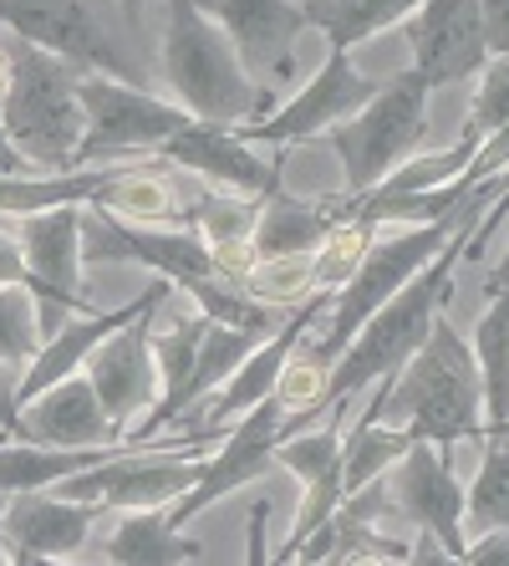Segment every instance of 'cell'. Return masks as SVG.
<instances>
[{
    "instance_id": "obj_1",
    "label": "cell",
    "mask_w": 509,
    "mask_h": 566,
    "mask_svg": "<svg viewBox=\"0 0 509 566\" xmlns=\"http://www.w3.org/2000/svg\"><path fill=\"white\" fill-rule=\"evenodd\" d=\"M474 224H479V210L464 214V220H458V230L448 235L444 251L433 255L418 276L407 281V286L392 291L388 302H382L378 312L357 327V337L341 347V357L331 363L327 382H321L316 413H331V403H341V398L352 403L362 388L397 378V368H403L407 357L423 347V337H428V327H433V316L444 312L448 296H454V265L464 261V245H469Z\"/></svg>"
},
{
    "instance_id": "obj_2",
    "label": "cell",
    "mask_w": 509,
    "mask_h": 566,
    "mask_svg": "<svg viewBox=\"0 0 509 566\" xmlns=\"http://www.w3.org/2000/svg\"><path fill=\"white\" fill-rule=\"evenodd\" d=\"M367 419L397 423L413 439H428L444 449H454L458 439H484L479 363H474L469 337L444 312L433 316L423 347L397 368V378L372 394Z\"/></svg>"
},
{
    "instance_id": "obj_3",
    "label": "cell",
    "mask_w": 509,
    "mask_h": 566,
    "mask_svg": "<svg viewBox=\"0 0 509 566\" xmlns=\"http://www.w3.org/2000/svg\"><path fill=\"white\" fill-rule=\"evenodd\" d=\"M499 185H505V174H489V179H479V185L458 199L448 214H438V220H423V224H413V230H392V235H382V224H378V235L367 240L362 265L352 271V281H347V286L331 296L327 332H321L316 343H306V337H300L296 353H306L311 363H321V368L331 373V363H337L341 347L357 337V327H362L367 316L388 302L392 291L407 286V281L418 276L433 255L444 251L448 235L458 230V220H464V214H469V210H489V199L499 195Z\"/></svg>"
},
{
    "instance_id": "obj_4",
    "label": "cell",
    "mask_w": 509,
    "mask_h": 566,
    "mask_svg": "<svg viewBox=\"0 0 509 566\" xmlns=\"http://www.w3.org/2000/svg\"><path fill=\"white\" fill-rule=\"evenodd\" d=\"M0 52H6V66H11L6 97H0V123L11 133V144L36 169H77V144H82L77 66L6 27H0Z\"/></svg>"
},
{
    "instance_id": "obj_5",
    "label": "cell",
    "mask_w": 509,
    "mask_h": 566,
    "mask_svg": "<svg viewBox=\"0 0 509 566\" xmlns=\"http://www.w3.org/2000/svg\"><path fill=\"white\" fill-rule=\"evenodd\" d=\"M163 82L173 103L199 123H255L265 97L240 66L235 46L199 0H169L163 15Z\"/></svg>"
},
{
    "instance_id": "obj_6",
    "label": "cell",
    "mask_w": 509,
    "mask_h": 566,
    "mask_svg": "<svg viewBox=\"0 0 509 566\" xmlns=\"http://www.w3.org/2000/svg\"><path fill=\"white\" fill-rule=\"evenodd\" d=\"M428 82L407 66L397 77L378 82V93L357 107L352 118L327 128V144L337 148L341 174H347V199H362L388 179L403 158H413L428 144Z\"/></svg>"
},
{
    "instance_id": "obj_7",
    "label": "cell",
    "mask_w": 509,
    "mask_h": 566,
    "mask_svg": "<svg viewBox=\"0 0 509 566\" xmlns=\"http://www.w3.org/2000/svg\"><path fill=\"white\" fill-rule=\"evenodd\" d=\"M82 97V144L77 164H103L123 154H158L183 123H194L173 97H153L138 82L107 77V72H77Z\"/></svg>"
},
{
    "instance_id": "obj_8",
    "label": "cell",
    "mask_w": 509,
    "mask_h": 566,
    "mask_svg": "<svg viewBox=\"0 0 509 566\" xmlns=\"http://www.w3.org/2000/svg\"><path fill=\"white\" fill-rule=\"evenodd\" d=\"M220 434H183L173 449H153L148 454L144 444L138 449H113L107 460L87 464V470L66 474L62 485H52L56 495L66 501H97L103 511H132V505H173L183 490L199 480V464L194 454L183 449L194 444H210Z\"/></svg>"
},
{
    "instance_id": "obj_9",
    "label": "cell",
    "mask_w": 509,
    "mask_h": 566,
    "mask_svg": "<svg viewBox=\"0 0 509 566\" xmlns=\"http://www.w3.org/2000/svg\"><path fill=\"white\" fill-rule=\"evenodd\" d=\"M82 214L87 205H62V210L26 214L15 230L21 255H26V291L36 302L41 337H52L62 322L92 312L82 296Z\"/></svg>"
},
{
    "instance_id": "obj_10",
    "label": "cell",
    "mask_w": 509,
    "mask_h": 566,
    "mask_svg": "<svg viewBox=\"0 0 509 566\" xmlns=\"http://www.w3.org/2000/svg\"><path fill=\"white\" fill-rule=\"evenodd\" d=\"M388 495V521H407L418 536L438 541L448 552V562L469 556V536H464V490L454 480V460L444 444L413 439L403 460L388 470L382 480Z\"/></svg>"
},
{
    "instance_id": "obj_11",
    "label": "cell",
    "mask_w": 509,
    "mask_h": 566,
    "mask_svg": "<svg viewBox=\"0 0 509 566\" xmlns=\"http://www.w3.org/2000/svg\"><path fill=\"white\" fill-rule=\"evenodd\" d=\"M0 27L66 56L77 72H107L144 87V72L132 66L123 41L103 27V15L87 0H0Z\"/></svg>"
},
{
    "instance_id": "obj_12",
    "label": "cell",
    "mask_w": 509,
    "mask_h": 566,
    "mask_svg": "<svg viewBox=\"0 0 509 566\" xmlns=\"http://www.w3.org/2000/svg\"><path fill=\"white\" fill-rule=\"evenodd\" d=\"M280 423H286V409H280L275 398H265V403H255L250 413H240V419L224 429L220 449H214L210 460L199 464V480L169 505V521H173V526L183 531L189 521H194V515H204L210 505H220L224 495H235L240 485H250V480L271 474Z\"/></svg>"
},
{
    "instance_id": "obj_13",
    "label": "cell",
    "mask_w": 509,
    "mask_h": 566,
    "mask_svg": "<svg viewBox=\"0 0 509 566\" xmlns=\"http://www.w3.org/2000/svg\"><path fill=\"white\" fill-rule=\"evenodd\" d=\"M372 93H378V77L357 72L352 52L327 46V62H321V72H316V77L306 82V87H300V93L290 97L280 113H271V118H261V123H250V128H235V133L245 138V144L290 148V144H300V138H316V133L337 128L341 118H352V113Z\"/></svg>"
},
{
    "instance_id": "obj_14",
    "label": "cell",
    "mask_w": 509,
    "mask_h": 566,
    "mask_svg": "<svg viewBox=\"0 0 509 566\" xmlns=\"http://www.w3.org/2000/svg\"><path fill=\"white\" fill-rule=\"evenodd\" d=\"M97 515H103L97 501H66L56 490H15V495H6V511H0L6 562H72L87 546Z\"/></svg>"
},
{
    "instance_id": "obj_15",
    "label": "cell",
    "mask_w": 509,
    "mask_h": 566,
    "mask_svg": "<svg viewBox=\"0 0 509 566\" xmlns=\"http://www.w3.org/2000/svg\"><path fill=\"white\" fill-rule=\"evenodd\" d=\"M331 296H337V291H316L311 302L290 306V322H280L275 332H265L261 343L245 353V363H240V368L230 373V378H224L220 388L204 398V403H194V409L179 413V419H194V413H204L210 423H204L199 434H224V429H230L240 413H250L255 403H265V398L275 394V378H280V368H286V357L296 353V343L316 327V316L331 306Z\"/></svg>"
},
{
    "instance_id": "obj_16",
    "label": "cell",
    "mask_w": 509,
    "mask_h": 566,
    "mask_svg": "<svg viewBox=\"0 0 509 566\" xmlns=\"http://www.w3.org/2000/svg\"><path fill=\"white\" fill-rule=\"evenodd\" d=\"M341 413H347V398L331 403V419L321 429H296V434H280L275 439V464H286L290 474L300 480V511H296V526H290V541L275 552V562H290L296 546L311 536L321 521L337 515V505L347 501L341 490Z\"/></svg>"
},
{
    "instance_id": "obj_17",
    "label": "cell",
    "mask_w": 509,
    "mask_h": 566,
    "mask_svg": "<svg viewBox=\"0 0 509 566\" xmlns=\"http://www.w3.org/2000/svg\"><path fill=\"white\" fill-rule=\"evenodd\" d=\"M199 6L224 27L240 66L261 93H271V82H286L296 36L311 27L300 0H199Z\"/></svg>"
},
{
    "instance_id": "obj_18",
    "label": "cell",
    "mask_w": 509,
    "mask_h": 566,
    "mask_svg": "<svg viewBox=\"0 0 509 566\" xmlns=\"http://www.w3.org/2000/svg\"><path fill=\"white\" fill-rule=\"evenodd\" d=\"M407 46H413V72L428 87L479 77V66L489 62L479 0H423L407 15Z\"/></svg>"
},
{
    "instance_id": "obj_19",
    "label": "cell",
    "mask_w": 509,
    "mask_h": 566,
    "mask_svg": "<svg viewBox=\"0 0 509 566\" xmlns=\"http://www.w3.org/2000/svg\"><path fill=\"white\" fill-rule=\"evenodd\" d=\"M11 439H26V444H56V449H113L118 444V423L107 419L103 398L87 382V373H66L52 388L21 398L15 423L6 429Z\"/></svg>"
},
{
    "instance_id": "obj_20",
    "label": "cell",
    "mask_w": 509,
    "mask_h": 566,
    "mask_svg": "<svg viewBox=\"0 0 509 566\" xmlns=\"http://www.w3.org/2000/svg\"><path fill=\"white\" fill-rule=\"evenodd\" d=\"M158 158L199 174V179H210L224 195H255V199L286 195L275 164H265V158L255 154V144H245L230 123H199V118L183 123L169 144L158 148Z\"/></svg>"
},
{
    "instance_id": "obj_21",
    "label": "cell",
    "mask_w": 509,
    "mask_h": 566,
    "mask_svg": "<svg viewBox=\"0 0 509 566\" xmlns=\"http://www.w3.org/2000/svg\"><path fill=\"white\" fill-rule=\"evenodd\" d=\"M158 306L138 312L128 327L107 332L103 343L87 353L82 373L87 382L97 388L103 398L107 419L118 423V434H128V423L144 419V409L158 398V363H153V347H148V322H153Z\"/></svg>"
},
{
    "instance_id": "obj_22",
    "label": "cell",
    "mask_w": 509,
    "mask_h": 566,
    "mask_svg": "<svg viewBox=\"0 0 509 566\" xmlns=\"http://www.w3.org/2000/svg\"><path fill=\"white\" fill-rule=\"evenodd\" d=\"M204 327H210V316L199 312V306L173 312L163 327L148 322V347H153V363H158V398L144 409V419L132 423V444H148L163 423H173L183 409H189L194 357H199V343H204Z\"/></svg>"
},
{
    "instance_id": "obj_23",
    "label": "cell",
    "mask_w": 509,
    "mask_h": 566,
    "mask_svg": "<svg viewBox=\"0 0 509 566\" xmlns=\"http://www.w3.org/2000/svg\"><path fill=\"white\" fill-rule=\"evenodd\" d=\"M113 526L103 536V556L118 566H179L199 562L204 546L183 536L169 521V505H132V511H107Z\"/></svg>"
},
{
    "instance_id": "obj_24",
    "label": "cell",
    "mask_w": 509,
    "mask_h": 566,
    "mask_svg": "<svg viewBox=\"0 0 509 566\" xmlns=\"http://www.w3.org/2000/svg\"><path fill=\"white\" fill-rule=\"evenodd\" d=\"M118 169H97V164H77V169H26V174H0V214L26 220L41 210H62V205H87L97 189Z\"/></svg>"
},
{
    "instance_id": "obj_25",
    "label": "cell",
    "mask_w": 509,
    "mask_h": 566,
    "mask_svg": "<svg viewBox=\"0 0 509 566\" xmlns=\"http://www.w3.org/2000/svg\"><path fill=\"white\" fill-rule=\"evenodd\" d=\"M331 224H337V199L306 205V199L275 195V199H265L261 205V220H255V235H250V251H255V261L316 251Z\"/></svg>"
},
{
    "instance_id": "obj_26",
    "label": "cell",
    "mask_w": 509,
    "mask_h": 566,
    "mask_svg": "<svg viewBox=\"0 0 509 566\" xmlns=\"http://www.w3.org/2000/svg\"><path fill=\"white\" fill-rule=\"evenodd\" d=\"M87 210L118 214V220H138V224H189V210L179 205L173 185L153 169V164H128V169H118L87 199Z\"/></svg>"
},
{
    "instance_id": "obj_27",
    "label": "cell",
    "mask_w": 509,
    "mask_h": 566,
    "mask_svg": "<svg viewBox=\"0 0 509 566\" xmlns=\"http://www.w3.org/2000/svg\"><path fill=\"white\" fill-rule=\"evenodd\" d=\"M474 363H479V388H484V429L505 423L509 413V291H495L489 306L479 312L469 332Z\"/></svg>"
},
{
    "instance_id": "obj_28",
    "label": "cell",
    "mask_w": 509,
    "mask_h": 566,
    "mask_svg": "<svg viewBox=\"0 0 509 566\" xmlns=\"http://www.w3.org/2000/svg\"><path fill=\"white\" fill-rule=\"evenodd\" d=\"M418 6L423 0H306V21L327 36V46L352 52V46L372 41L378 31L407 21Z\"/></svg>"
},
{
    "instance_id": "obj_29",
    "label": "cell",
    "mask_w": 509,
    "mask_h": 566,
    "mask_svg": "<svg viewBox=\"0 0 509 566\" xmlns=\"http://www.w3.org/2000/svg\"><path fill=\"white\" fill-rule=\"evenodd\" d=\"M407 449H413V434L397 429V423H382V419H357L352 434H341V490L357 495L362 485L382 480L392 464L403 460Z\"/></svg>"
},
{
    "instance_id": "obj_30",
    "label": "cell",
    "mask_w": 509,
    "mask_h": 566,
    "mask_svg": "<svg viewBox=\"0 0 509 566\" xmlns=\"http://www.w3.org/2000/svg\"><path fill=\"white\" fill-rule=\"evenodd\" d=\"M509 531V434H484V460L464 490V536Z\"/></svg>"
},
{
    "instance_id": "obj_31",
    "label": "cell",
    "mask_w": 509,
    "mask_h": 566,
    "mask_svg": "<svg viewBox=\"0 0 509 566\" xmlns=\"http://www.w3.org/2000/svg\"><path fill=\"white\" fill-rule=\"evenodd\" d=\"M261 343V332H245V327H230V322H214L204 327V343H199V357H194V388H189V409L204 403V398L220 388L230 373L245 363V353ZM183 409V413H189Z\"/></svg>"
},
{
    "instance_id": "obj_32",
    "label": "cell",
    "mask_w": 509,
    "mask_h": 566,
    "mask_svg": "<svg viewBox=\"0 0 509 566\" xmlns=\"http://www.w3.org/2000/svg\"><path fill=\"white\" fill-rule=\"evenodd\" d=\"M240 286L255 296V302L275 306V312H290V306L311 302L316 296V271H311V251L300 255H271V261H255L245 271Z\"/></svg>"
},
{
    "instance_id": "obj_33",
    "label": "cell",
    "mask_w": 509,
    "mask_h": 566,
    "mask_svg": "<svg viewBox=\"0 0 509 566\" xmlns=\"http://www.w3.org/2000/svg\"><path fill=\"white\" fill-rule=\"evenodd\" d=\"M474 148H479V138H469V133H458L448 148H438V154H413L403 158L397 169L382 179L372 195H423V189H444L448 179H458L464 174V164L474 158Z\"/></svg>"
},
{
    "instance_id": "obj_34",
    "label": "cell",
    "mask_w": 509,
    "mask_h": 566,
    "mask_svg": "<svg viewBox=\"0 0 509 566\" xmlns=\"http://www.w3.org/2000/svg\"><path fill=\"white\" fill-rule=\"evenodd\" d=\"M261 205L265 199H255V195H210L189 210V230H194L210 251L214 245H245V240L255 235Z\"/></svg>"
},
{
    "instance_id": "obj_35",
    "label": "cell",
    "mask_w": 509,
    "mask_h": 566,
    "mask_svg": "<svg viewBox=\"0 0 509 566\" xmlns=\"http://www.w3.org/2000/svg\"><path fill=\"white\" fill-rule=\"evenodd\" d=\"M378 235V224H362V220H337L321 235V245L311 251V271H316V291H341L352 281V271L362 265L367 240Z\"/></svg>"
},
{
    "instance_id": "obj_36",
    "label": "cell",
    "mask_w": 509,
    "mask_h": 566,
    "mask_svg": "<svg viewBox=\"0 0 509 566\" xmlns=\"http://www.w3.org/2000/svg\"><path fill=\"white\" fill-rule=\"evenodd\" d=\"M41 327H36V302L26 286H0V363L26 368V357L36 353Z\"/></svg>"
},
{
    "instance_id": "obj_37",
    "label": "cell",
    "mask_w": 509,
    "mask_h": 566,
    "mask_svg": "<svg viewBox=\"0 0 509 566\" xmlns=\"http://www.w3.org/2000/svg\"><path fill=\"white\" fill-rule=\"evenodd\" d=\"M505 220H509V169H505V185H499V195L489 199V214H484V224H474V230H469V245H464V261H469V255H474V261H479V255H484V245L495 240V230H499V224H505Z\"/></svg>"
},
{
    "instance_id": "obj_38",
    "label": "cell",
    "mask_w": 509,
    "mask_h": 566,
    "mask_svg": "<svg viewBox=\"0 0 509 566\" xmlns=\"http://www.w3.org/2000/svg\"><path fill=\"white\" fill-rule=\"evenodd\" d=\"M479 21L489 56H509V0H479Z\"/></svg>"
},
{
    "instance_id": "obj_39",
    "label": "cell",
    "mask_w": 509,
    "mask_h": 566,
    "mask_svg": "<svg viewBox=\"0 0 509 566\" xmlns=\"http://www.w3.org/2000/svg\"><path fill=\"white\" fill-rule=\"evenodd\" d=\"M0 286H26V255L11 230H0Z\"/></svg>"
},
{
    "instance_id": "obj_40",
    "label": "cell",
    "mask_w": 509,
    "mask_h": 566,
    "mask_svg": "<svg viewBox=\"0 0 509 566\" xmlns=\"http://www.w3.org/2000/svg\"><path fill=\"white\" fill-rule=\"evenodd\" d=\"M15 409H21V368L0 363V429L15 423Z\"/></svg>"
},
{
    "instance_id": "obj_41",
    "label": "cell",
    "mask_w": 509,
    "mask_h": 566,
    "mask_svg": "<svg viewBox=\"0 0 509 566\" xmlns=\"http://www.w3.org/2000/svg\"><path fill=\"white\" fill-rule=\"evenodd\" d=\"M464 562H489V566H509V531H484L469 546Z\"/></svg>"
},
{
    "instance_id": "obj_42",
    "label": "cell",
    "mask_w": 509,
    "mask_h": 566,
    "mask_svg": "<svg viewBox=\"0 0 509 566\" xmlns=\"http://www.w3.org/2000/svg\"><path fill=\"white\" fill-rule=\"evenodd\" d=\"M265 521H271V501H255L250 505V562L261 566V562H271V546H265Z\"/></svg>"
},
{
    "instance_id": "obj_43",
    "label": "cell",
    "mask_w": 509,
    "mask_h": 566,
    "mask_svg": "<svg viewBox=\"0 0 509 566\" xmlns=\"http://www.w3.org/2000/svg\"><path fill=\"white\" fill-rule=\"evenodd\" d=\"M26 169H36V164L11 144V133H6V123H0V174H26Z\"/></svg>"
},
{
    "instance_id": "obj_44",
    "label": "cell",
    "mask_w": 509,
    "mask_h": 566,
    "mask_svg": "<svg viewBox=\"0 0 509 566\" xmlns=\"http://www.w3.org/2000/svg\"><path fill=\"white\" fill-rule=\"evenodd\" d=\"M495 291H509V240H505V255L489 265V276H484V296H495Z\"/></svg>"
},
{
    "instance_id": "obj_45",
    "label": "cell",
    "mask_w": 509,
    "mask_h": 566,
    "mask_svg": "<svg viewBox=\"0 0 509 566\" xmlns=\"http://www.w3.org/2000/svg\"><path fill=\"white\" fill-rule=\"evenodd\" d=\"M144 6H148V0H123V15H128L132 27H138V21H144Z\"/></svg>"
},
{
    "instance_id": "obj_46",
    "label": "cell",
    "mask_w": 509,
    "mask_h": 566,
    "mask_svg": "<svg viewBox=\"0 0 509 566\" xmlns=\"http://www.w3.org/2000/svg\"><path fill=\"white\" fill-rule=\"evenodd\" d=\"M6 77H11V66H6V52H0V97H6Z\"/></svg>"
},
{
    "instance_id": "obj_47",
    "label": "cell",
    "mask_w": 509,
    "mask_h": 566,
    "mask_svg": "<svg viewBox=\"0 0 509 566\" xmlns=\"http://www.w3.org/2000/svg\"><path fill=\"white\" fill-rule=\"evenodd\" d=\"M0 511H6V490H0ZM0 562H6V541H0Z\"/></svg>"
}]
</instances>
